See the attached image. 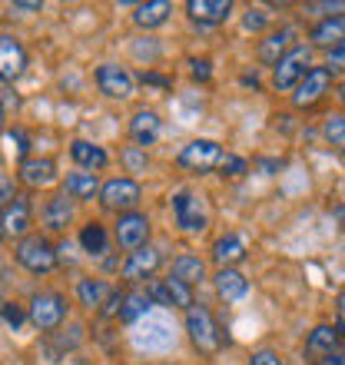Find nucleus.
I'll return each mask as SVG.
<instances>
[{
  "label": "nucleus",
  "mask_w": 345,
  "mask_h": 365,
  "mask_svg": "<svg viewBox=\"0 0 345 365\" xmlns=\"http://www.w3.org/2000/svg\"><path fill=\"white\" fill-rule=\"evenodd\" d=\"M322 136L329 140V146H336L345 153V113H329L322 120Z\"/></svg>",
  "instance_id": "2f4dec72"
},
{
  "label": "nucleus",
  "mask_w": 345,
  "mask_h": 365,
  "mask_svg": "<svg viewBox=\"0 0 345 365\" xmlns=\"http://www.w3.org/2000/svg\"><path fill=\"white\" fill-rule=\"evenodd\" d=\"M160 133H163V120H160V113H153V110H136L133 120H130L133 146L146 150V146H153L156 140H160Z\"/></svg>",
  "instance_id": "a211bd4d"
},
{
  "label": "nucleus",
  "mask_w": 345,
  "mask_h": 365,
  "mask_svg": "<svg viewBox=\"0 0 345 365\" xmlns=\"http://www.w3.org/2000/svg\"><path fill=\"white\" fill-rule=\"evenodd\" d=\"M100 206H103L106 212H133L136 206H140V200H143V186L133 180V176H113V180H106L103 186H100Z\"/></svg>",
  "instance_id": "0eeeda50"
},
{
  "label": "nucleus",
  "mask_w": 345,
  "mask_h": 365,
  "mask_svg": "<svg viewBox=\"0 0 345 365\" xmlns=\"http://www.w3.org/2000/svg\"><path fill=\"white\" fill-rule=\"evenodd\" d=\"M212 282H216V296L222 302H236V299H242L249 292V279L242 276L240 269H220Z\"/></svg>",
  "instance_id": "b1692460"
},
{
  "label": "nucleus",
  "mask_w": 345,
  "mask_h": 365,
  "mask_svg": "<svg viewBox=\"0 0 345 365\" xmlns=\"http://www.w3.org/2000/svg\"><path fill=\"white\" fill-rule=\"evenodd\" d=\"M67 319V296L57 292V289H43V292H34L27 306V322L37 326L40 332H53V329L63 326Z\"/></svg>",
  "instance_id": "7ed1b4c3"
},
{
  "label": "nucleus",
  "mask_w": 345,
  "mask_h": 365,
  "mask_svg": "<svg viewBox=\"0 0 345 365\" xmlns=\"http://www.w3.org/2000/svg\"><path fill=\"white\" fill-rule=\"evenodd\" d=\"M212 63L210 60H192V80H200V83H206V80L212 77Z\"/></svg>",
  "instance_id": "49530a36"
},
{
  "label": "nucleus",
  "mask_w": 345,
  "mask_h": 365,
  "mask_svg": "<svg viewBox=\"0 0 345 365\" xmlns=\"http://www.w3.org/2000/svg\"><path fill=\"white\" fill-rule=\"evenodd\" d=\"M140 83H146V87L170 90V87H172V77H163V73H153V70H143V73H140Z\"/></svg>",
  "instance_id": "79ce46f5"
},
{
  "label": "nucleus",
  "mask_w": 345,
  "mask_h": 365,
  "mask_svg": "<svg viewBox=\"0 0 345 365\" xmlns=\"http://www.w3.org/2000/svg\"><path fill=\"white\" fill-rule=\"evenodd\" d=\"M123 299H126V292L123 289H113L110 296H106V302L100 306V316L103 319H120V309H123Z\"/></svg>",
  "instance_id": "4c0bfd02"
},
{
  "label": "nucleus",
  "mask_w": 345,
  "mask_h": 365,
  "mask_svg": "<svg viewBox=\"0 0 345 365\" xmlns=\"http://www.w3.org/2000/svg\"><path fill=\"white\" fill-rule=\"evenodd\" d=\"M316 67L312 63V47L309 43H296V47L289 50L282 60H276V67H272V87L279 93H289V90H296L302 83L309 70Z\"/></svg>",
  "instance_id": "20e7f679"
},
{
  "label": "nucleus",
  "mask_w": 345,
  "mask_h": 365,
  "mask_svg": "<svg viewBox=\"0 0 345 365\" xmlns=\"http://www.w3.org/2000/svg\"><path fill=\"white\" fill-rule=\"evenodd\" d=\"M296 37H299L296 27H279V30H272V34H269V37L259 43V60H262V63H269V67H276V60H282L289 50L296 47Z\"/></svg>",
  "instance_id": "f3484780"
},
{
  "label": "nucleus",
  "mask_w": 345,
  "mask_h": 365,
  "mask_svg": "<svg viewBox=\"0 0 345 365\" xmlns=\"http://www.w3.org/2000/svg\"><path fill=\"white\" fill-rule=\"evenodd\" d=\"M110 292H113V286L106 279H93V276L77 279V299H80V306H86V309H100Z\"/></svg>",
  "instance_id": "bb28decb"
},
{
  "label": "nucleus",
  "mask_w": 345,
  "mask_h": 365,
  "mask_svg": "<svg viewBox=\"0 0 345 365\" xmlns=\"http://www.w3.org/2000/svg\"><path fill=\"white\" fill-rule=\"evenodd\" d=\"M80 250L86 256H93V259H103L106 252H110V230H106L100 220H90L80 226Z\"/></svg>",
  "instance_id": "aec40b11"
},
{
  "label": "nucleus",
  "mask_w": 345,
  "mask_h": 365,
  "mask_svg": "<svg viewBox=\"0 0 345 365\" xmlns=\"http://www.w3.org/2000/svg\"><path fill=\"white\" fill-rule=\"evenodd\" d=\"M186 14L196 24H222L232 14V0H186Z\"/></svg>",
  "instance_id": "412c9836"
},
{
  "label": "nucleus",
  "mask_w": 345,
  "mask_h": 365,
  "mask_svg": "<svg viewBox=\"0 0 345 365\" xmlns=\"http://www.w3.org/2000/svg\"><path fill=\"white\" fill-rule=\"evenodd\" d=\"M136 352H146V356H166L176 349V326H172L170 316H160V312H150L146 319H140L130 332Z\"/></svg>",
  "instance_id": "f257e3e1"
},
{
  "label": "nucleus",
  "mask_w": 345,
  "mask_h": 365,
  "mask_svg": "<svg viewBox=\"0 0 345 365\" xmlns=\"http://www.w3.org/2000/svg\"><path fill=\"white\" fill-rule=\"evenodd\" d=\"M130 50H133V57L140 60V63H156L160 60V53H163V43H160V37H136L133 43H130Z\"/></svg>",
  "instance_id": "7c9ffc66"
},
{
  "label": "nucleus",
  "mask_w": 345,
  "mask_h": 365,
  "mask_svg": "<svg viewBox=\"0 0 345 365\" xmlns=\"http://www.w3.org/2000/svg\"><path fill=\"white\" fill-rule=\"evenodd\" d=\"M4 240H7V232H4V230H0V242H4Z\"/></svg>",
  "instance_id": "5fc2aeb1"
},
{
  "label": "nucleus",
  "mask_w": 345,
  "mask_h": 365,
  "mask_svg": "<svg viewBox=\"0 0 345 365\" xmlns=\"http://www.w3.org/2000/svg\"><path fill=\"white\" fill-rule=\"evenodd\" d=\"M96 90L106 96V100H130L136 90V77L120 63H100L93 73Z\"/></svg>",
  "instance_id": "9d476101"
},
{
  "label": "nucleus",
  "mask_w": 345,
  "mask_h": 365,
  "mask_svg": "<svg viewBox=\"0 0 345 365\" xmlns=\"http://www.w3.org/2000/svg\"><path fill=\"white\" fill-rule=\"evenodd\" d=\"M210 256H212V262H216L220 269H232L236 262L246 259V242H242L236 232H230V236H220V240L212 242Z\"/></svg>",
  "instance_id": "5701e85b"
},
{
  "label": "nucleus",
  "mask_w": 345,
  "mask_h": 365,
  "mask_svg": "<svg viewBox=\"0 0 345 365\" xmlns=\"http://www.w3.org/2000/svg\"><path fill=\"white\" fill-rule=\"evenodd\" d=\"M146 296L153 299V302H160L163 309H176V306H172L170 289H166V279H163V282H150V286H146Z\"/></svg>",
  "instance_id": "ea45409f"
},
{
  "label": "nucleus",
  "mask_w": 345,
  "mask_h": 365,
  "mask_svg": "<svg viewBox=\"0 0 345 365\" xmlns=\"http://www.w3.org/2000/svg\"><path fill=\"white\" fill-rule=\"evenodd\" d=\"M14 196H17V192H14V180H10V176L0 170V210H4V206H7Z\"/></svg>",
  "instance_id": "c03bdc74"
},
{
  "label": "nucleus",
  "mask_w": 345,
  "mask_h": 365,
  "mask_svg": "<svg viewBox=\"0 0 345 365\" xmlns=\"http://www.w3.org/2000/svg\"><path fill=\"white\" fill-rule=\"evenodd\" d=\"M120 160H123L126 173H146V166H150V156L140 146H126L123 153H120Z\"/></svg>",
  "instance_id": "72a5a7b5"
},
{
  "label": "nucleus",
  "mask_w": 345,
  "mask_h": 365,
  "mask_svg": "<svg viewBox=\"0 0 345 365\" xmlns=\"http://www.w3.org/2000/svg\"><path fill=\"white\" fill-rule=\"evenodd\" d=\"M4 120H7V110H4V103H0V130H4Z\"/></svg>",
  "instance_id": "603ef678"
},
{
  "label": "nucleus",
  "mask_w": 345,
  "mask_h": 365,
  "mask_svg": "<svg viewBox=\"0 0 345 365\" xmlns=\"http://www.w3.org/2000/svg\"><path fill=\"white\" fill-rule=\"evenodd\" d=\"M14 259L24 266L27 272H34V276H47V272H53V266H57V246L43 236V232H30V236H24V240H17V246H14Z\"/></svg>",
  "instance_id": "f03ea898"
},
{
  "label": "nucleus",
  "mask_w": 345,
  "mask_h": 365,
  "mask_svg": "<svg viewBox=\"0 0 345 365\" xmlns=\"http://www.w3.org/2000/svg\"><path fill=\"white\" fill-rule=\"evenodd\" d=\"M166 289H170V296H172V306L176 309H186L190 312L196 302H192V286H186V282H180L176 276L166 279Z\"/></svg>",
  "instance_id": "473e14b6"
},
{
  "label": "nucleus",
  "mask_w": 345,
  "mask_h": 365,
  "mask_svg": "<svg viewBox=\"0 0 345 365\" xmlns=\"http://www.w3.org/2000/svg\"><path fill=\"white\" fill-rule=\"evenodd\" d=\"M326 67L332 70V73H336V70H345V37H342V43H339V47L329 50V63H326Z\"/></svg>",
  "instance_id": "37998d69"
},
{
  "label": "nucleus",
  "mask_w": 345,
  "mask_h": 365,
  "mask_svg": "<svg viewBox=\"0 0 345 365\" xmlns=\"http://www.w3.org/2000/svg\"><path fill=\"white\" fill-rule=\"evenodd\" d=\"M30 226H34V202H30L27 192H17L14 200L0 210V230L7 232V236H30Z\"/></svg>",
  "instance_id": "f8f14e48"
},
{
  "label": "nucleus",
  "mask_w": 345,
  "mask_h": 365,
  "mask_svg": "<svg viewBox=\"0 0 345 365\" xmlns=\"http://www.w3.org/2000/svg\"><path fill=\"white\" fill-rule=\"evenodd\" d=\"M176 163H180V170H186V173H212V170H220L222 163V146L216 143V140H192V143H186L180 150V156H176Z\"/></svg>",
  "instance_id": "6e6552de"
},
{
  "label": "nucleus",
  "mask_w": 345,
  "mask_h": 365,
  "mask_svg": "<svg viewBox=\"0 0 345 365\" xmlns=\"http://www.w3.org/2000/svg\"><path fill=\"white\" fill-rule=\"evenodd\" d=\"M182 326H186L190 342L200 349L202 356H212L222 342H230V336H222V332H220L216 319H212V312L206 306H192L190 312H186V322H182Z\"/></svg>",
  "instance_id": "423d86ee"
},
{
  "label": "nucleus",
  "mask_w": 345,
  "mask_h": 365,
  "mask_svg": "<svg viewBox=\"0 0 345 365\" xmlns=\"http://www.w3.org/2000/svg\"><path fill=\"white\" fill-rule=\"evenodd\" d=\"M14 10H40V4H14Z\"/></svg>",
  "instance_id": "8fccbe9b"
},
{
  "label": "nucleus",
  "mask_w": 345,
  "mask_h": 365,
  "mask_svg": "<svg viewBox=\"0 0 345 365\" xmlns=\"http://www.w3.org/2000/svg\"><path fill=\"white\" fill-rule=\"evenodd\" d=\"M170 276H176L180 282H186V286H196V282H202L206 279V262L200 259V256H192V252H182V256H176L172 259V272Z\"/></svg>",
  "instance_id": "c85d7f7f"
},
{
  "label": "nucleus",
  "mask_w": 345,
  "mask_h": 365,
  "mask_svg": "<svg viewBox=\"0 0 345 365\" xmlns=\"http://www.w3.org/2000/svg\"><path fill=\"white\" fill-rule=\"evenodd\" d=\"M17 180L27 186V190H40V186H50L57 180V163L50 156H27L20 160L17 166Z\"/></svg>",
  "instance_id": "2eb2a0df"
},
{
  "label": "nucleus",
  "mask_w": 345,
  "mask_h": 365,
  "mask_svg": "<svg viewBox=\"0 0 345 365\" xmlns=\"http://www.w3.org/2000/svg\"><path fill=\"white\" fill-rule=\"evenodd\" d=\"M309 14H319V17H339V14H345V0H312V4H306Z\"/></svg>",
  "instance_id": "c9c22d12"
},
{
  "label": "nucleus",
  "mask_w": 345,
  "mask_h": 365,
  "mask_svg": "<svg viewBox=\"0 0 345 365\" xmlns=\"http://www.w3.org/2000/svg\"><path fill=\"white\" fill-rule=\"evenodd\" d=\"M319 365H345V349H336V352L322 356V362H319Z\"/></svg>",
  "instance_id": "de8ad7c7"
},
{
  "label": "nucleus",
  "mask_w": 345,
  "mask_h": 365,
  "mask_svg": "<svg viewBox=\"0 0 345 365\" xmlns=\"http://www.w3.org/2000/svg\"><path fill=\"white\" fill-rule=\"evenodd\" d=\"M160 365H176V362H160Z\"/></svg>",
  "instance_id": "6e6d98bb"
},
{
  "label": "nucleus",
  "mask_w": 345,
  "mask_h": 365,
  "mask_svg": "<svg viewBox=\"0 0 345 365\" xmlns=\"http://www.w3.org/2000/svg\"><path fill=\"white\" fill-rule=\"evenodd\" d=\"M172 14V4L170 0H153V4H140L133 10V24L140 30H153V27H163L166 20Z\"/></svg>",
  "instance_id": "a878e982"
},
{
  "label": "nucleus",
  "mask_w": 345,
  "mask_h": 365,
  "mask_svg": "<svg viewBox=\"0 0 345 365\" xmlns=\"http://www.w3.org/2000/svg\"><path fill=\"white\" fill-rule=\"evenodd\" d=\"M160 266H163V252L156 250V246H140V250L126 252L123 266H120V276L126 282H143V279H153Z\"/></svg>",
  "instance_id": "ddd939ff"
},
{
  "label": "nucleus",
  "mask_w": 345,
  "mask_h": 365,
  "mask_svg": "<svg viewBox=\"0 0 345 365\" xmlns=\"http://www.w3.org/2000/svg\"><path fill=\"white\" fill-rule=\"evenodd\" d=\"M345 37V14H339V17H326V20H319L316 27L309 30V47H339Z\"/></svg>",
  "instance_id": "4be33fe9"
},
{
  "label": "nucleus",
  "mask_w": 345,
  "mask_h": 365,
  "mask_svg": "<svg viewBox=\"0 0 345 365\" xmlns=\"http://www.w3.org/2000/svg\"><path fill=\"white\" fill-rule=\"evenodd\" d=\"M249 365H282V359L276 349H256L249 356Z\"/></svg>",
  "instance_id": "a19ab883"
},
{
  "label": "nucleus",
  "mask_w": 345,
  "mask_h": 365,
  "mask_svg": "<svg viewBox=\"0 0 345 365\" xmlns=\"http://www.w3.org/2000/svg\"><path fill=\"white\" fill-rule=\"evenodd\" d=\"M339 332H342V336H345V292H342V296H339Z\"/></svg>",
  "instance_id": "09e8293b"
},
{
  "label": "nucleus",
  "mask_w": 345,
  "mask_h": 365,
  "mask_svg": "<svg viewBox=\"0 0 345 365\" xmlns=\"http://www.w3.org/2000/svg\"><path fill=\"white\" fill-rule=\"evenodd\" d=\"M220 173L222 176H246L249 173V163L242 160V156H236V153H222V163H220Z\"/></svg>",
  "instance_id": "e433bc0d"
},
{
  "label": "nucleus",
  "mask_w": 345,
  "mask_h": 365,
  "mask_svg": "<svg viewBox=\"0 0 345 365\" xmlns=\"http://www.w3.org/2000/svg\"><path fill=\"white\" fill-rule=\"evenodd\" d=\"M40 220H43V230L50 232H67V226L73 222V200L67 192H53L43 200V210H40Z\"/></svg>",
  "instance_id": "dca6fc26"
},
{
  "label": "nucleus",
  "mask_w": 345,
  "mask_h": 365,
  "mask_svg": "<svg viewBox=\"0 0 345 365\" xmlns=\"http://www.w3.org/2000/svg\"><path fill=\"white\" fill-rule=\"evenodd\" d=\"M10 143H17V153H20V160H27V153H30V140H27V133L24 130H10Z\"/></svg>",
  "instance_id": "a18cd8bd"
},
{
  "label": "nucleus",
  "mask_w": 345,
  "mask_h": 365,
  "mask_svg": "<svg viewBox=\"0 0 345 365\" xmlns=\"http://www.w3.org/2000/svg\"><path fill=\"white\" fill-rule=\"evenodd\" d=\"M150 312H153V299L146 296V289H130L123 299V309H120V319L130 322V326H136V322L146 319Z\"/></svg>",
  "instance_id": "cd10ccee"
},
{
  "label": "nucleus",
  "mask_w": 345,
  "mask_h": 365,
  "mask_svg": "<svg viewBox=\"0 0 345 365\" xmlns=\"http://www.w3.org/2000/svg\"><path fill=\"white\" fill-rule=\"evenodd\" d=\"M332 83H336V73H332V70L329 67H312L306 77H302V83L292 90V106H296V110L316 106L319 100L332 90Z\"/></svg>",
  "instance_id": "9b49d317"
},
{
  "label": "nucleus",
  "mask_w": 345,
  "mask_h": 365,
  "mask_svg": "<svg viewBox=\"0 0 345 365\" xmlns=\"http://www.w3.org/2000/svg\"><path fill=\"white\" fill-rule=\"evenodd\" d=\"M0 319L17 332V329L27 322V306H20V302H0Z\"/></svg>",
  "instance_id": "f704fd0d"
},
{
  "label": "nucleus",
  "mask_w": 345,
  "mask_h": 365,
  "mask_svg": "<svg viewBox=\"0 0 345 365\" xmlns=\"http://www.w3.org/2000/svg\"><path fill=\"white\" fill-rule=\"evenodd\" d=\"M70 156H73V163H77L80 170H86V173H100V170L110 166V153H106L100 143H93V140H73V143H70Z\"/></svg>",
  "instance_id": "6ab92c4d"
},
{
  "label": "nucleus",
  "mask_w": 345,
  "mask_h": 365,
  "mask_svg": "<svg viewBox=\"0 0 345 365\" xmlns=\"http://www.w3.org/2000/svg\"><path fill=\"white\" fill-rule=\"evenodd\" d=\"M266 24H269V14L262 7H249V10H246V17H242V27L249 30V34L266 30Z\"/></svg>",
  "instance_id": "58836bf2"
},
{
  "label": "nucleus",
  "mask_w": 345,
  "mask_h": 365,
  "mask_svg": "<svg viewBox=\"0 0 345 365\" xmlns=\"http://www.w3.org/2000/svg\"><path fill=\"white\" fill-rule=\"evenodd\" d=\"M63 192H67L73 202L93 200V196H100V180H96V173L77 170V173H67V180H63Z\"/></svg>",
  "instance_id": "393cba45"
},
{
  "label": "nucleus",
  "mask_w": 345,
  "mask_h": 365,
  "mask_svg": "<svg viewBox=\"0 0 345 365\" xmlns=\"http://www.w3.org/2000/svg\"><path fill=\"white\" fill-rule=\"evenodd\" d=\"M339 100H342V106H345V87H342V93H339Z\"/></svg>",
  "instance_id": "864d4df0"
},
{
  "label": "nucleus",
  "mask_w": 345,
  "mask_h": 365,
  "mask_svg": "<svg viewBox=\"0 0 345 365\" xmlns=\"http://www.w3.org/2000/svg\"><path fill=\"white\" fill-rule=\"evenodd\" d=\"M339 349V329L336 326H316L306 339V352L309 356H329Z\"/></svg>",
  "instance_id": "c756f323"
},
{
  "label": "nucleus",
  "mask_w": 345,
  "mask_h": 365,
  "mask_svg": "<svg viewBox=\"0 0 345 365\" xmlns=\"http://www.w3.org/2000/svg\"><path fill=\"white\" fill-rule=\"evenodd\" d=\"M27 70V50L14 34H0V83H14Z\"/></svg>",
  "instance_id": "4468645a"
},
{
  "label": "nucleus",
  "mask_w": 345,
  "mask_h": 365,
  "mask_svg": "<svg viewBox=\"0 0 345 365\" xmlns=\"http://www.w3.org/2000/svg\"><path fill=\"white\" fill-rule=\"evenodd\" d=\"M172 220L182 232H202L210 226V212H206V196L200 190H182L172 192Z\"/></svg>",
  "instance_id": "39448f33"
},
{
  "label": "nucleus",
  "mask_w": 345,
  "mask_h": 365,
  "mask_svg": "<svg viewBox=\"0 0 345 365\" xmlns=\"http://www.w3.org/2000/svg\"><path fill=\"white\" fill-rule=\"evenodd\" d=\"M332 216H336V220H342V226H345V206H336V210H332Z\"/></svg>",
  "instance_id": "3c124183"
},
{
  "label": "nucleus",
  "mask_w": 345,
  "mask_h": 365,
  "mask_svg": "<svg viewBox=\"0 0 345 365\" xmlns=\"http://www.w3.org/2000/svg\"><path fill=\"white\" fill-rule=\"evenodd\" d=\"M150 230H153V222H150V216L140 210L133 212H120L113 222V240L123 246L126 252L140 250V246H150Z\"/></svg>",
  "instance_id": "1a4fd4ad"
}]
</instances>
